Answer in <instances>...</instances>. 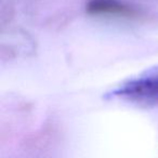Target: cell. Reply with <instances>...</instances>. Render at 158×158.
I'll return each instance as SVG.
<instances>
[{
    "label": "cell",
    "mask_w": 158,
    "mask_h": 158,
    "mask_svg": "<svg viewBox=\"0 0 158 158\" xmlns=\"http://www.w3.org/2000/svg\"><path fill=\"white\" fill-rule=\"evenodd\" d=\"M107 95L138 103H158V66L123 81Z\"/></svg>",
    "instance_id": "1"
},
{
    "label": "cell",
    "mask_w": 158,
    "mask_h": 158,
    "mask_svg": "<svg viewBox=\"0 0 158 158\" xmlns=\"http://www.w3.org/2000/svg\"><path fill=\"white\" fill-rule=\"evenodd\" d=\"M86 10L92 15H112L119 18H133L136 15L134 8L119 0H89Z\"/></svg>",
    "instance_id": "2"
}]
</instances>
